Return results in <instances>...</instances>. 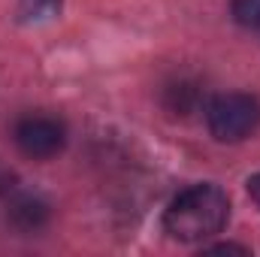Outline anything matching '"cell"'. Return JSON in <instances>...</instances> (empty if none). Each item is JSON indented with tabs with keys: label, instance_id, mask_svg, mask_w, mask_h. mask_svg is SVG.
<instances>
[{
	"label": "cell",
	"instance_id": "cell-8",
	"mask_svg": "<svg viewBox=\"0 0 260 257\" xmlns=\"http://www.w3.org/2000/svg\"><path fill=\"white\" fill-rule=\"evenodd\" d=\"M245 188H248V197L257 203V209H260V173H254V176L248 179V185H245Z\"/></svg>",
	"mask_w": 260,
	"mask_h": 257
},
{
	"label": "cell",
	"instance_id": "cell-3",
	"mask_svg": "<svg viewBox=\"0 0 260 257\" xmlns=\"http://www.w3.org/2000/svg\"><path fill=\"white\" fill-rule=\"evenodd\" d=\"M12 139H15V145H18V151L24 157L49 160V157H55V154L64 151L67 127H64V121L55 118V115L34 112V115H24V118L15 121Z\"/></svg>",
	"mask_w": 260,
	"mask_h": 257
},
{
	"label": "cell",
	"instance_id": "cell-4",
	"mask_svg": "<svg viewBox=\"0 0 260 257\" xmlns=\"http://www.w3.org/2000/svg\"><path fill=\"white\" fill-rule=\"evenodd\" d=\"M9 224L15 227V230H21V233H34V230H40L43 224H46V218H49V206L40 200V197H18V200H12L9 203Z\"/></svg>",
	"mask_w": 260,
	"mask_h": 257
},
{
	"label": "cell",
	"instance_id": "cell-1",
	"mask_svg": "<svg viewBox=\"0 0 260 257\" xmlns=\"http://www.w3.org/2000/svg\"><path fill=\"white\" fill-rule=\"evenodd\" d=\"M230 200L218 185H191L164 212V230L179 242H203L227 227Z\"/></svg>",
	"mask_w": 260,
	"mask_h": 257
},
{
	"label": "cell",
	"instance_id": "cell-6",
	"mask_svg": "<svg viewBox=\"0 0 260 257\" xmlns=\"http://www.w3.org/2000/svg\"><path fill=\"white\" fill-rule=\"evenodd\" d=\"M230 9L242 27H254V30L260 27V0H233Z\"/></svg>",
	"mask_w": 260,
	"mask_h": 257
},
{
	"label": "cell",
	"instance_id": "cell-9",
	"mask_svg": "<svg viewBox=\"0 0 260 257\" xmlns=\"http://www.w3.org/2000/svg\"><path fill=\"white\" fill-rule=\"evenodd\" d=\"M209 251H239V254H248L245 245H236V242H221V245H212Z\"/></svg>",
	"mask_w": 260,
	"mask_h": 257
},
{
	"label": "cell",
	"instance_id": "cell-2",
	"mask_svg": "<svg viewBox=\"0 0 260 257\" xmlns=\"http://www.w3.org/2000/svg\"><path fill=\"white\" fill-rule=\"evenodd\" d=\"M206 124L218 142H239L251 136L260 124V100L245 91L218 94L206 106Z\"/></svg>",
	"mask_w": 260,
	"mask_h": 257
},
{
	"label": "cell",
	"instance_id": "cell-7",
	"mask_svg": "<svg viewBox=\"0 0 260 257\" xmlns=\"http://www.w3.org/2000/svg\"><path fill=\"white\" fill-rule=\"evenodd\" d=\"M15 182H18L15 170H12L9 164H3V160H0V197L12 194V188H15Z\"/></svg>",
	"mask_w": 260,
	"mask_h": 257
},
{
	"label": "cell",
	"instance_id": "cell-5",
	"mask_svg": "<svg viewBox=\"0 0 260 257\" xmlns=\"http://www.w3.org/2000/svg\"><path fill=\"white\" fill-rule=\"evenodd\" d=\"M61 12V0H18V18L27 24L49 21Z\"/></svg>",
	"mask_w": 260,
	"mask_h": 257
}]
</instances>
